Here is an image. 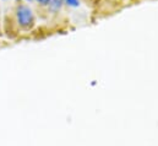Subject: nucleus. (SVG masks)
Here are the masks:
<instances>
[{
	"instance_id": "obj_2",
	"label": "nucleus",
	"mask_w": 158,
	"mask_h": 146,
	"mask_svg": "<svg viewBox=\"0 0 158 146\" xmlns=\"http://www.w3.org/2000/svg\"><path fill=\"white\" fill-rule=\"evenodd\" d=\"M64 4V0H49V4H48V9L50 12H58L61 6Z\"/></svg>"
},
{
	"instance_id": "obj_1",
	"label": "nucleus",
	"mask_w": 158,
	"mask_h": 146,
	"mask_svg": "<svg viewBox=\"0 0 158 146\" xmlns=\"http://www.w3.org/2000/svg\"><path fill=\"white\" fill-rule=\"evenodd\" d=\"M16 20H17V24L22 28L32 27L33 22H35V15H33L32 9L28 5L20 4L16 7Z\"/></svg>"
},
{
	"instance_id": "obj_4",
	"label": "nucleus",
	"mask_w": 158,
	"mask_h": 146,
	"mask_svg": "<svg viewBox=\"0 0 158 146\" xmlns=\"http://www.w3.org/2000/svg\"><path fill=\"white\" fill-rule=\"evenodd\" d=\"M36 1L42 6H48V4H49V0H36Z\"/></svg>"
},
{
	"instance_id": "obj_5",
	"label": "nucleus",
	"mask_w": 158,
	"mask_h": 146,
	"mask_svg": "<svg viewBox=\"0 0 158 146\" xmlns=\"http://www.w3.org/2000/svg\"><path fill=\"white\" fill-rule=\"evenodd\" d=\"M27 1H32V0H27Z\"/></svg>"
},
{
	"instance_id": "obj_3",
	"label": "nucleus",
	"mask_w": 158,
	"mask_h": 146,
	"mask_svg": "<svg viewBox=\"0 0 158 146\" xmlns=\"http://www.w3.org/2000/svg\"><path fill=\"white\" fill-rule=\"evenodd\" d=\"M64 2L66 5H69V6H71V7H76V6H79L80 4L79 0H64Z\"/></svg>"
}]
</instances>
